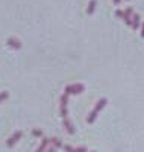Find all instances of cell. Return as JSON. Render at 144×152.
<instances>
[{"mask_svg": "<svg viewBox=\"0 0 144 152\" xmlns=\"http://www.w3.org/2000/svg\"><path fill=\"white\" fill-rule=\"evenodd\" d=\"M106 104H108L106 97H100V99H99V102L96 104V107L93 108V111H91V113L88 114L87 122H88V123H94V122H96V119H97V116H99V113L105 108V105H106Z\"/></svg>", "mask_w": 144, "mask_h": 152, "instance_id": "6da1fadb", "label": "cell"}, {"mask_svg": "<svg viewBox=\"0 0 144 152\" xmlns=\"http://www.w3.org/2000/svg\"><path fill=\"white\" fill-rule=\"evenodd\" d=\"M59 113H61V117L64 119H68V94H62L59 97Z\"/></svg>", "mask_w": 144, "mask_h": 152, "instance_id": "7a4b0ae2", "label": "cell"}, {"mask_svg": "<svg viewBox=\"0 0 144 152\" xmlns=\"http://www.w3.org/2000/svg\"><path fill=\"white\" fill-rule=\"evenodd\" d=\"M84 90H85V85L84 84H79V82H76V84H70V85H67L65 87V94H81V93H84Z\"/></svg>", "mask_w": 144, "mask_h": 152, "instance_id": "3957f363", "label": "cell"}, {"mask_svg": "<svg viewBox=\"0 0 144 152\" xmlns=\"http://www.w3.org/2000/svg\"><path fill=\"white\" fill-rule=\"evenodd\" d=\"M132 15H134V9L130 6L123 11V20H124V23L127 24V26H132Z\"/></svg>", "mask_w": 144, "mask_h": 152, "instance_id": "277c9868", "label": "cell"}, {"mask_svg": "<svg viewBox=\"0 0 144 152\" xmlns=\"http://www.w3.org/2000/svg\"><path fill=\"white\" fill-rule=\"evenodd\" d=\"M23 137V132L21 131H15L14 134H12L9 138H8V142H6V145H8V148H12V146H14L18 140H20V138Z\"/></svg>", "mask_w": 144, "mask_h": 152, "instance_id": "5b68a950", "label": "cell"}, {"mask_svg": "<svg viewBox=\"0 0 144 152\" xmlns=\"http://www.w3.org/2000/svg\"><path fill=\"white\" fill-rule=\"evenodd\" d=\"M6 44L11 47V49H14V50H18V49H21V41L18 40V38H15V37H9L8 38V41H6Z\"/></svg>", "mask_w": 144, "mask_h": 152, "instance_id": "8992f818", "label": "cell"}, {"mask_svg": "<svg viewBox=\"0 0 144 152\" xmlns=\"http://www.w3.org/2000/svg\"><path fill=\"white\" fill-rule=\"evenodd\" d=\"M49 146H50V138H43V140H41V145L40 146H38V149L35 151V152H46L47 149H49Z\"/></svg>", "mask_w": 144, "mask_h": 152, "instance_id": "52a82bcc", "label": "cell"}, {"mask_svg": "<svg viewBox=\"0 0 144 152\" xmlns=\"http://www.w3.org/2000/svg\"><path fill=\"white\" fill-rule=\"evenodd\" d=\"M62 125H64V128L67 129L68 134H74L76 129H74V126H73V123H71L70 119H64V120H62Z\"/></svg>", "mask_w": 144, "mask_h": 152, "instance_id": "ba28073f", "label": "cell"}, {"mask_svg": "<svg viewBox=\"0 0 144 152\" xmlns=\"http://www.w3.org/2000/svg\"><path fill=\"white\" fill-rule=\"evenodd\" d=\"M141 24H143V23H141V15L134 14V15H132V26H130V28H132V29H138Z\"/></svg>", "mask_w": 144, "mask_h": 152, "instance_id": "9c48e42d", "label": "cell"}, {"mask_svg": "<svg viewBox=\"0 0 144 152\" xmlns=\"http://www.w3.org/2000/svg\"><path fill=\"white\" fill-rule=\"evenodd\" d=\"M96 6H97V2H96V0H89V2H88V6H87V14H88V15H93L94 11H96Z\"/></svg>", "mask_w": 144, "mask_h": 152, "instance_id": "30bf717a", "label": "cell"}, {"mask_svg": "<svg viewBox=\"0 0 144 152\" xmlns=\"http://www.w3.org/2000/svg\"><path fill=\"white\" fill-rule=\"evenodd\" d=\"M50 145L55 146L56 149L64 148V145H62V142H61V138H58V137H52V138H50Z\"/></svg>", "mask_w": 144, "mask_h": 152, "instance_id": "8fae6325", "label": "cell"}, {"mask_svg": "<svg viewBox=\"0 0 144 152\" xmlns=\"http://www.w3.org/2000/svg\"><path fill=\"white\" fill-rule=\"evenodd\" d=\"M32 135H33V137H43V131L38 129V128H35V129H32Z\"/></svg>", "mask_w": 144, "mask_h": 152, "instance_id": "7c38bea8", "label": "cell"}, {"mask_svg": "<svg viewBox=\"0 0 144 152\" xmlns=\"http://www.w3.org/2000/svg\"><path fill=\"white\" fill-rule=\"evenodd\" d=\"M9 97V94H8V91H2V93H0V104H2L3 102V100H6Z\"/></svg>", "mask_w": 144, "mask_h": 152, "instance_id": "4fadbf2b", "label": "cell"}, {"mask_svg": "<svg viewBox=\"0 0 144 152\" xmlns=\"http://www.w3.org/2000/svg\"><path fill=\"white\" fill-rule=\"evenodd\" d=\"M74 152H89L85 146H77V148H74Z\"/></svg>", "mask_w": 144, "mask_h": 152, "instance_id": "5bb4252c", "label": "cell"}, {"mask_svg": "<svg viewBox=\"0 0 144 152\" xmlns=\"http://www.w3.org/2000/svg\"><path fill=\"white\" fill-rule=\"evenodd\" d=\"M64 151L65 152H74V148L70 146V145H64Z\"/></svg>", "mask_w": 144, "mask_h": 152, "instance_id": "9a60e30c", "label": "cell"}, {"mask_svg": "<svg viewBox=\"0 0 144 152\" xmlns=\"http://www.w3.org/2000/svg\"><path fill=\"white\" fill-rule=\"evenodd\" d=\"M115 15L119 17V18H123V11H121V9H117V11H115Z\"/></svg>", "mask_w": 144, "mask_h": 152, "instance_id": "2e32d148", "label": "cell"}, {"mask_svg": "<svg viewBox=\"0 0 144 152\" xmlns=\"http://www.w3.org/2000/svg\"><path fill=\"white\" fill-rule=\"evenodd\" d=\"M46 152H56V148H55V146H52V145H50V146H49V149H47Z\"/></svg>", "mask_w": 144, "mask_h": 152, "instance_id": "e0dca14e", "label": "cell"}, {"mask_svg": "<svg viewBox=\"0 0 144 152\" xmlns=\"http://www.w3.org/2000/svg\"><path fill=\"white\" fill-rule=\"evenodd\" d=\"M141 37H143V38H144V23H143V24H141Z\"/></svg>", "mask_w": 144, "mask_h": 152, "instance_id": "ac0fdd59", "label": "cell"}, {"mask_svg": "<svg viewBox=\"0 0 144 152\" xmlns=\"http://www.w3.org/2000/svg\"><path fill=\"white\" fill-rule=\"evenodd\" d=\"M114 3H115V5H120V3H121V0H114Z\"/></svg>", "mask_w": 144, "mask_h": 152, "instance_id": "d6986e66", "label": "cell"}, {"mask_svg": "<svg viewBox=\"0 0 144 152\" xmlns=\"http://www.w3.org/2000/svg\"><path fill=\"white\" fill-rule=\"evenodd\" d=\"M89 152H96V151H89Z\"/></svg>", "mask_w": 144, "mask_h": 152, "instance_id": "ffe728a7", "label": "cell"}]
</instances>
